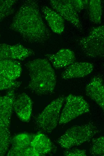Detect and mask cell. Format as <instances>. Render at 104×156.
I'll return each mask as SVG.
<instances>
[{"mask_svg":"<svg viewBox=\"0 0 104 156\" xmlns=\"http://www.w3.org/2000/svg\"><path fill=\"white\" fill-rule=\"evenodd\" d=\"M83 52L88 56L101 58L104 56V26L93 28L86 36L77 40Z\"/></svg>","mask_w":104,"mask_h":156,"instance_id":"obj_5","label":"cell"},{"mask_svg":"<svg viewBox=\"0 0 104 156\" xmlns=\"http://www.w3.org/2000/svg\"><path fill=\"white\" fill-rule=\"evenodd\" d=\"M29 72L30 80L27 88L39 95L53 93L56 78L54 70L47 59L39 58L25 64Z\"/></svg>","mask_w":104,"mask_h":156,"instance_id":"obj_2","label":"cell"},{"mask_svg":"<svg viewBox=\"0 0 104 156\" xmlns=\"http://www.w3.org/2000/svg\"><path fill=\"white\" fill-rule=\"evenodd\" d=\"M50 3L53 9L64 20L69 22L76 28L82 29L78 13L73 9L69 0H51Z\"/></svg>","mask_w":104,"mask_h":156,"instance_id":"obj_7","label":"cell"},{"mask_svg":"<svg viewBox=\"0 0 104 156\" xmlns=\"http://www.w3.org/2000/svg\"><path fill=\"white\" fill-rule=\"evenodd\" d=\"M16 0H0V24L6 17L15 11Z\"/></svg>","mask_w":104,"mask_h":156,"instance_id":"obj_19","label":"cell"},{"mask_svg":"<svg viewBox=\"0 0 104 156\" xmlns=\"http://www.w3.org/2000/svg\"><path fill=\"white\" fill-rule=\"evenodd\" d=\"M0 36H1V35H0Z\"/></svg>","mask_w":104,"mask_h":156,"instance_id":"obj_26","label":"cell"},{"mask_svg":"<svg viewBox=\"0 0 104 156\" xmlns=\"http://www.w3.org/2000/svg\"><path fill=\"white\" fill-rule=\"evenodd\" d=\"M30 146L38 156H43L51 152L53 145L50 139L44 134L38 133L35 134L32 140Z\"/></svg>","mask_w":104,"mask_h":156,"instance_id":"obj_17","label":"cell"},{"mask_svg":"<svg viewBox=\"0 0 104 156\" xmlns=\"http://www.w3.org/2000/svg\"><path fill=\"white\" fill-rule=\"evenodd\" d=\"M9 128L0 118V139L11 138Z\"/></svg>","mask_w":104,"mask_h":156,"instance_id":"obj_23","label":"cell"},{"mask_svg":"<svg viewBox=\"0 0 104 156\" xmlns=\"http://www.w3.org/2000/svg\"><path fill=\"white\" fill-rule=\"evenodd\" d=\"M21 83L20 81L11 80L0 75V91L15 89L19 87Z\"/></svg>","mask_w":104,"mask_h":156,"instance_id":"obj_21","label":"cell"},{"mask_svg":"<svg viewBox=\"0 0 104 156\" xmlns=\"http://www.w3.org/2000/svg\"><path fill=\"white\" fill-rule=\"evenodd\" d=\"M86 8L88 9L90 20L96 24L100 23L102 14L101 1L88 0Z\"/></svg>","mask_w":104,"mask_h":156,"instance_id":"obj_18","label":"cell"},{"mask_svg":"<svg viewBox=\"0 0 104 156\" xmlns=\"http://www.w3.org/2000/svg\"><path fill=\"white\" fill-rule=\"evenodd\" d=\"M65 101L60 115L59 122L60 124L67 123L90 111L88 104L81 96L69 94L66 97Z\"/></svg>","mask_w":104,"mask_h":156,"instance_id":"obj_6","label":"cell"},{"mask_svg":"<svg viewBox=\"0 0 104 156\" xmlns=\"http://www.w3.org/2000/svg\"><path fill=\"white\" fill-rule=\"evenodd\" d=\"M101 136L94 139L90 146L89 152L94 156L104 155V138Z\"/></svg>","mask_w":104,"mask_h":156,"instance_id":"obj_20","label":"cell"},{"mask_svg":"<svg viewBox=\"0 0 104 156\" xmlns=\"http://www.w3.org/2000/svg\"><path fill=\"white\" fill-rule=\"evenodd\" d=\"M93 68V64L91 63L74 62L63 71L61 77L65 80L83 77L90 74Z\"/></svg>","mask_w":104,"mask_h":156,"instance_id":"obj_12","label":"cell"},{"mask_svg":"<svg viewBox=\"0 0 104 156\" xmlns=\"http://www.w3.org/2000/svg\"><path fill=\"white\" fill-rule=\"evenodd\" d=\"M35 134L22 133L11 137V146L8 151L7 156H23L25 150L30 145Z\"/></svg>","mask_w":104,"mask_h":156,"instance_id":"obj_11","label":"cell"},{"mask_svg":"<svg viewBox=\"0 0 104 156\" xmlns=\"http://www.w3.org/2000/svg\"><path fill=\"white\" fill-rule=\"evenodd\" d=\"M45 57L56 69L68 67L75 62L74 52L70 49L62 48L54 54H47Z\"/></svg>","mask_w":104,"mask_h":156,"instance_id":"obj_13","label":"cell"},{"mask_svg":"<svg viewBox=\"0 0 104 156\" xmlns=\"http://www.w3.org/2000/svg\"><path fill=\"white\" fill-rule=\"evenodd\" d=\"M66 97L59 96L49 104L35 119L37 126L44 132L51 133L59 122L60 113Z\"/></svg>","mask_w":104,"mask_h":156,"instance_id":"obj_4","label":"cell"},{"mask_svg":"<svg viewBox=\"0 0 104 156\" xmlns=\"http://www.w3.org/2000/svg\"><path fill=\"white\" fill-rule=\"evenodd\" d=\"M11 139H0V156L6 154L10 144Z\"/></svg>","mask_w":104,"mask_h":156,"instance_id":"obj_24","label":"cell"},{"mask_svg":"<svg viewBox=\"0 0 104 156\" xmlns=\"http://www.w3.org/2000/svg\"><path fill=\"white\" fill-rule=\"evenodd\" d=\"M22 72L21 63L18 60H0V75L12 80H16Z\"/></svg>","mask_w":104,"mask_h":156,"instance_id":"obj_16","label":"cell"},{"mask_svg":"<svg viewBox=\"0 0 104 156\" xmlns=\"http://www.w3.org/2000/svg\"><path fill=\"white\" fill-rule=\"evenodd\" d=\"M86 95L104 109V86L102 77L99 76L93 77L85 88Z\"/></svg>","mask_w":104,"mask_h":156,"instance_id":"obj_10","label":"cell"},{"mask_svg":"<svg viewBox=\"0 0 104 156\" xmlns=\"http://www.w3.org/2000/svg\"><path fill=\"white\" fill-rule=\"evenodd\" d=\"M10 27L17 32L25 41L30 43H44L51 35L43 21L38 3L34 0L23 1Z\"/></svg>","mask_w":104,"mask_h":156,"instance_id":"obj_1","label":"cell"},{"mask_svg":"<svg viewBox=\"0 0 104 156\" xmlns=\"http://www.w3.org/2000/svg\"><path fill=\"white\" fill-rule=\"evenodd\" d=\"M45 19L52 31L58 34H61L65 28L64 20L53 9L46 6L41 8Z\"/></svg>","mask_w":104,"mask_h":156,"instance_id":"obj_15","label":"cell"},{"mask_svg":"<svg viewBox=\"0 0 104 156\" xmlns=\"http://www.w3.org/2000/svg\"><path fill=\"white\" fill-rule=\"evenodd\" d=\"M34 54L32 49L20 44H0V60H23Z\"/></svg>","mask_w":104,"mask_h":156,"instance_id":"obj_8","label":"cell"},{"mask_svg":"<svg viewBox=\"0 0 104 156\" xmlns=\"http://www.w3.org/2000/svg\"><path fill=\"white\" fill-rule=\"evenodd\" d=\"M97 131L96 126L91 123L74 125L66 130L57 143L62 147L69 149L89 141Z\"/></svg>","mask_w":104,"mask_h":156,"instance_id":"obj_3","label":"cell"},{"mask_svg":"<svg viewBox=\"0 0 104 156\" xmlns=\"http://www.w3.org/2000/svg\"><path fill=\"white\" fill-rule=\"evenodd\" d=\"M15 97L14 89L9 90L4 95H0V118L9 128Z\"/></svg>","mask_w":104,"mask_h":156,"instance_id":"obj_14","label":"cell"},{"mask_svg":"<svg viewBox=\"0 0 104 156\" xmlns=\"http://www.w3.org/2000/svg\"><path fill=\"white\" fill-rule=\"evenodd\" d=\"M69 2L74 10L79 13L83 9L86 8L88 0H69Z\"/></svg>","mask_w":104,"mask_h":156,"instance_id":"obj_22","label":"cell"},{"mask_svg":"<svg viewBox=\"0 0 104 156\" xmlns=\"http://www.w3.org/2000/svg\"><path fill=\"white\" fill-rule=\"evenodd\" d=\"M63 154L65 156H86L85 150L75 149L68 150L64 152Z\"/></svg>","mask_w":104,"mask_h":156,"instance_id":"obj_25","label":"cell"},{"mask_svg":"<svg viewBox=\"0 0 104 156\" xmlns=\"http://www.w3.org/2000/svg\"><path fill=\"white\" fill-rule=\"evenodd\" d=\"M32 106V101L30 97L23 92L15 97L13 110L22 121L27 122L30 118Z\"/></svg>","mask_w":104,"mask_h":156,"instance_id":"obj_9","label":"cell"}]
</instances>
